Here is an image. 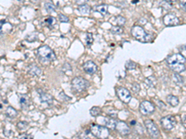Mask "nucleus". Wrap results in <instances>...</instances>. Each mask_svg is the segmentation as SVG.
<instances>
[{
	"label": "nucleus",
	"instance_id": "1",
	"mask_svg": "<svg viewBox=\"0 0 186 139\" xmlns=\"http://www.w3.org/2000/svg\"><path fill=\"white\" fill-rule=\"evenodd\" d=\"M185 56L182 54H174L166 59L169 67L176 73H180L185 71Z\"/></svg>",
	"mask_w": 186,
	"mask_h": 139
},
{
	"label": "nucleus",
	"instance_id": "2",
	"mask_svg": "<svg viewBox=\"0 0 186 139\" xmlns=\"http://www.w3.org/2000/svg\"><path fill=\"white\" fill-rule=\"evenodd\" d=\"M37 54H38V59L44 64H47L49 63V62H51L56 59V55L54 53V51L47 45L40 46L39 48H38Z\"/></svg>",
	"mask_w": 186,
	"mask_h": 139
},
{
	"label": "nucleus",
	"instance_id": "3",
	"mask_svg": "<svg viewBox=\"0 0 186 139\" xmlns=\"http://www.w3.org/2000/svg\"><path fill=\"white\" fill-rule=\"evenodd\" d=\"M131 35L136 40L140 41L141 43H149L152 41L153 37L148 33L145 32V30L142 27L136 25L133 26L131 29Z\"/></svg>",
	"mask_w": 186,
	"mask_h": 139
},
{
	"label": "nucleus",
	"instance_id": "4",
	"mask_svg": "<svg viewBox=\"0 0 186 139\" xmlns=\"http://www.w3.org/2000/svg\"><path fill=\"white\" fill-rule=\"evenodd\" d=\"M90 133H92L94 136L98 138H103L105 139L110 136V131L107 127L98 125V124H92L91 129H90Z\"/></svg>",
	"mask_w": 186,
	"mask_h": 139
},
{
	"label": "nucleus",
	"instance_id": "5",
	"mask_svg": "<svg viewBox=\"0 0 186 139\" xmlns=\"http://www.w3.org/2000/svg\"><path fill=\"white\" fill-rule=\"evenodd\" d=\"M88 86L89 83L82 77H75L72 80V88L75 92H83L88 88Z\"/></svg>",
	"mask_w": 186,
	"mask_h": 139
},
{
	"label": "nucleus",
	"instance_id": "6",
	"mask_svg": "<svg viewBox=\"0 0 186 139\" xmlns=\"http://www.w3.org/2000/svg\"><path fill=\"white\" fill-rule=\"evenodd\" d=\"M144 125H145V128L147 132H148V133L150 135V136L154 137V138H157L159 137L160 136V133H159V130L158 128H157V126L155 125V123L151 121V120H146V121L144 122Z\"/></svg>",
	"mask_w": 186,
	"mask_h": 139
},
{
	"label": "nucleus",
	"instance_id": "7",
	"mask_svg": "<svg viewBox=\"0 0 186 139\" xmlns=\"http://www.w3.org/2000/svg\"><path fill=\"white\" fill-rule=\"evenodd\" d=\"M160 122H161L162 127H163L165 130L169 131V130H172V129L175 127L176 119L174 116H172V115H169V116L162 118L160 120Z\"/></svg>",
	"mask_w": 186,
	"mask_h": 139
},
{
	"label": "nucleus",
	"instance_id": "8",
	"mask_svg": "<svg viewBox=\"0 0 186 139\" xmlns=\"http://www.w3.org/2000/svg\"><path fill=\"white\" fill-rule=\"evenodd\" d=\"M116 94L121 101H123L124 103H128L132 98L130 91L124 87H118L116 89Z\"/></svg>",
	"mask_w": 186,
	"mask_h": 139
},
{
	"label": "nucleus",
	"instance_id": "9",
	"mask_svg": "<svg viewBox=\"0 0 186 139\" xmlns=\"http://www.w3.org/2000/svg\"><path fill=\"white\" fill-rule=\"evenodd\" d=\"M140 111L144 115H149L155 111V105L150 101L144 100L140 105Z\"/></svg>",
	"mask_w": 186,
	"mask_h": 139
},
{
	"label": "nucleus",
	"instance_id": "10",
	"mask_svg": "<svg viewBox=\"0 0 186 139\" xmlns=\"http://www.w3.org/2000/svg\"><path fill=\"white\" fill-rule=\"evenodd\" d=\"M164 23L166 26H175L180 24V20L177 16H175L174 14L169 13L164 17Z\"/></svg>",
	"mask_w": 186,
	"mask_h": 139
},
{
	"label": "nucleus",
	"instance_id": "11",
	"mask_svg": "<svg viewBox=\"0 0 186 139\" xmlns=\"http://www.w3.org/2000/svg\"><path fill=\"white\" fill-rule=\"evenodd\" d=\"M114 130H116L118 133H120L122 136H127V135H130V127H128L127 124L124 122H117Z\"/></svg>",
	"mask_w": 186,
	"mask_h": 139
},
{
	"label": "nucleus",
	"instance_id": "12",
	"mask_svg": "<svg viewBox=\"0 0 186 139\" xmlns=\"http://www.w3.org/2000/svg\"><path fill=\"white\" fill-rule=\"evenodd\" d=\"M37 92L39 93V98H40L41 102L47 103L49 105H52V103H53V98H52V95L50 94L47 93L43 90H40V89H37Z\"/></svg>",
	"mask_w": 186,
	"mask_h": 139
},
{
	"label": "nucleus",
	"instance_id": "13",
	"mask_svg": "<svg viewBox=\"0 0 186 139\" xmlns=\"http://www.w3.org/2000/svg\"><path fill=\"white\" fill-rule=\"evenodd\" d=\"M97 70H98V67L92 60H88L87 62H85L84 71L88 74H94L97 71Z\"/></svg>",
	"mask_w": 186,
	"mask_h": 139
},
{
	"label": "nucleus",
	"instance_id": "14",
	"mask_svg": "<svg viewBox=\"0 0 186 139\" xmlns=\"http://www.w3.org/2000/svg\"><path fill=\"white\" fill-rule=\"evenodd\" d=\"M28 73L32 75H34V76H40L42 74V71L38 68L37 66L32 64L28 67Z\"/></svg>",
	"mask_w": 186,
	"mask_h": 139
},
{
	"label": "nucleus",
	"instance_id": "15",
	"mask_svg": "<svg viewBox=\"0 0 186 139\" xmlns=\"http://www.w3.org/2000/svg\"><path fill=\"white\" fill-rule=\"evenodd\" d=\"M104 121H105V126L109 130H114V129H116L117 122L114 118H106Z\"/></svg>",
	"mask_w": 186,
	"mask_h": 139
},
{
	"label": "nucleus",
	"instance_id": "16",
	"mask_svg": "<svg viewBox=\"0 0 186 139\" xmlns=\"http://www.w3.org/2000/svg\"><path fill=\"white\" fill-rule=\"evenodd\" d=\"M78 11L81 15H88L90 13V7L87 4H84V5H80L78 6Z\"/></svg>",
	"mask_w": 186,
	"mask_h": 139
},
{
	"label": "nucleus",
	"instance_id": "17",
	"mask_svg": "<svg viewBox=\"0 0 186 139\" xmlns=\"http://www.w3.org/2000/svg\"><path fill=\"white\" fill-rule=\"evenodd\" d=\"M166 101H168L171 106L172 107H176L179 105V98L177 97H175L173 95H169L168 97H166Z\"/></svg>",
	"mask_w": 186,
	"mask_h": 139
},
{
	"label": "nucleus",
	"instance_id": "18",
	"mask_svg": "<svg viewBox=\"0 0 186 139\" xmlns=\"http://www.w3.org/2000/svg\"><path fill=\"white\" fill-rule=\"evenodd\" d=\"M95 9H96L97 12L101 13L102 16H105L106 14L108 13V7H107V5H105V4L99 5V6H97L96 8H95Z\"/></svg>",
	"mask_w": 186,
	"mask_h": 139
},
{
	"label": "nucleus",
	"instance_id": "19",
	"mask_svg": "<svg viewBox=\"0 0 186 139\" xmlns=\"http://www.w3.org/2000/svg\"><path fill=\"white\" fill-rule=\"evenodd\" d=\"M28 104H29V102H28V98L26 95H20V105L22 109H26L28 108Z\"/></svg>",
	"mask_w": 186,
	"mask_h": 139
},
{
	"label": "nucleus",
	"instance_id": "20",
	"mask_svg": "<svg viewBox=\"0 0 186 139\" xmlns=\"http://www.w3.org/2000/svg\"><path fill=\"white\" fill-rule=\"evenodd\" d=\"M6 115L9 118H15L17 116V111L12 107H8L6 109Z\"/></svg>",
	"mask_w": 186,
	"mask_h": 139
},
{
	"label": "nucleus",
	"instance_id": "21",
	"mask_svg": "<svg viewBox=\"0 0 186 139\" xmlns=\"http://www.w3.org/2000/svg\"><path fill=\"white\" fill-rule=\"evenodd\" d=\"M45 22L47 24V26H49L51 28H54L55 26H57V21H56V19L53 17H49L47 18L45 20Z\"/></svg>",
	"mask_w": 186,
	"mask_h": 139
},
{
	"label": "nucleus",
	"instance_id": "22",
	"mask_svg": "<svg viewBox=\"0 0 186 139\" xmlns=\"http://www.w3.org/2000/svg\"><path fill=\"white\" fill-rule=\"evenodd\" d=\"M173 79H174V82L179 84V85H183L184 84V80L183 78L182 77V76L180 75V73H174L173 74Z\"/></svg>",
	"mask_w": 186,
	"mask_h": 139
},
{
	"label": "nucleus",
	"instance_id": "23",
	"mask_svg": "<svg viewBox=\"0 0 186 139\" xmlns=\"http://www.w3.org/2000/svg\"><path fill=\"white\" fill-rule=\"evenodd\" d=\"M124 32L123 28L120 26H114L111 28V33L113 35H122Z\"/></svg>",
	"mask_w": 186,
	"mask_h": 139
},
{
	"label": "nucleus",
	"instance_id": "24",
	"mask_svg": "<svg viewBox=\"0 0 186 139\" xmlns=\"http://www.w3.org/2000/svg\"><path fill=\"white\" fill-rule=\"evenodd\" d=\"M45 8H46V10L49 12V13H52V12H54L55 11V6L53 4H52L51 2H47L45 4Z\"/></svg>",
	"mask_w": 186,
	"mask_h": 139
},
{
	"label": "nucleus",
	"instance_id": "25",
	"mask_svg": "<svg viewBox=\"0 0 186 139\" xmlns=\"http://www.w3.org/2000/svg\"><path fill=\"white\" fill-rule=\"evenodd\" d=\"M145 83L148 84L150 87H155V86L156 85L157 82H156V79L155 77H149V78H147L146 81H145Z\"/></svg>",
	"mask_w": 186,
	"mask_h": 139
},
{
	"label": "nucleus",
	"instance_id": "26",
	"mask_svg": "<svg viewBox=\"0 0 186 139\" xmlns=\"http://www.w3.org/2000/svg\"><path fill=\"white\" fill-rule=\"evenodd\" d=\"M37 38H38L37 33H29V35H28L26 36V40H27L28 42L32 43V42H34V41H36Z\"/></svg>",
	"mask_w": 186,
	"mask_h": 139
},
{
	"label": "nucleus",
	"instance_id": "27",
	"mask_svg": "<svg viewBox=\"0 0 186 139\" xmlns=\"http://www.w3.org/2000/svg\"><path fill=\"white\" fill-rule=\"evenodd\" d=\"M102 112V109H100L99 107H93L91 109H90V114L92 115L94 117H97L99 116V114Z\"/></svg>",
	"mask_w": 186,
	"mask_h": 139
},
{
	"label": "nucleus",
	"instance_id": "28",
	"mask_svg": "<svg viewBox=\"0 0 186 139\" xmlns=\"http://www.w3.org/2000/svg\"><path fill=\"white\" fill-rule=\"evenodd\" d=\"M94 41V38H93V35H91V33H88L87 36H86V45H87L88 46H91V44L93 43Z\"/></svg>",
	"mask_w": 186,
	"mask_h": 139
},
{
	"label": "nucleus",
	"instance_id": "29",
	"mask_svg": "<svg viewBox=\"0 0 186 139\" xmlns=\"http://www.w3.org/2000/svg\"><path fill=\"white\" fill-rule=\"evenodd\" d=\"M106 111H107V114L109 115V116H111L112 118H116V116H117V111H116L114 109L108 108Z\"/></svg>",
	"mask_w": 186,
	"mask_h": 139
},
{
	"label": "nucleus",
	"instance_id": "30",
	"mask_svg": "<svg viewBox=\"0 0 186 139\" xmlns=\"http://www.w3.org/2000/svg\"><path fill=\"white\" fill-rule=\"evenodd\" d=\"M28 126H29V124H28L27 122H18V124H17V127L22 131L25 130L26 128H28Z\"/></svg>",
	"mask_w": 186,
	"mask_h": 139
},
{
	"label": "nucleus",
	"instance_id": "31",
	"mask_svg": "<svg viewBox=\"0 0 186 139\" xmlns=\"http://www.w3.org/2000/svg\"><path fill=\"white\" fill-rule=\"evenodd\" d=\"M126 68L127 70H134L136 68V63H135V62L131 61V60H128V61H127V63H126Z\"/></svg>",
	"mask_w": 186,
	"mask_h": 139
},
{
	"label": "nucleus",
	"instance_id": "32",
	"mask_svg": "<svg viewBox=\"0 0 186 139\" xmlns=\"http://www.w3.org/2000/svg\"><path fill=\"white\" fill-rule=\"evenodd\" d=\"M116 22L119 26H123L126 23V18H124L122 16H118L116 18Z\"/></svg>",
	"mask_w": 186,
	"mask_h": 139
},
{
	"label": "nucleus",
	"instance_id": "33",
	"mask_svg": "<svg viewBox=\"0 0 186 139\" xmlns=\"http://www.w3.org/2000/svg\"><path fill=\"white\" fill-rule=\"evenodd\" d=\"M63 70L64 71V73H66L67 74L72 73V67H71L68 63H65L63 67Z\"/></svg>",
	"mask_w": 186,
	"mask_h": 139
},
{
	"label": "nucleus",
	"instance_id": "34",
	"mask_svg": "<svg viewBox=\"0 0 186 139\" xmlns=\"http://www.w3.org/2000/svg\"><path fill=\"white\" fill-rule=\"evenodd\" d=\"M58 20L61 22H69V18L67 16L63 15V14H60L59 17H58Z\"/></svg>",
	"mask_w": 186,
	"mask_h": 139
},
{
	"label": "nucleus",
	"instance_id": "35",
	"mask_svg": "<svg viewBox=\"0 0 186 139\" xmlns=\"http://www.w3.org/2000/svg\"><path fill=\"white\" fill-rule=\"evenodd\" d=\"M60 98H61V99H63V101H69V100H71V98L67 97V95H65V93H63V92H61L60 94Z\"/></svg>",
	"mask_w": 186,
	"mask_h": 139
},
{
	"label": "nucleus",
	"instance_id": "36",
	"mask_svg": "<svg viewBox=\"0 0 186 139\" xmlns=\"http://www.w3.org/2000/svg\"><path fill=\"white\" fill-rule=\"evenodd\" d=\"M132 89L133 91H134L135 93H138L140 91V84H133V86H132Z\"/></svg>",
	"mask_w": 186,
	"mask_h": 139
},
{
	"label": "nucleus",
	"instance_id": "37",
	"mask_svg": "<svg viewBox=\"0 0 186 139\" xmlns=\"http://www.w3.org/2000/svg\"><path fill=\"white\" fill-rule=\"evenodd\" d=\"M76 4L80 6V5H84V4H87L88 2V0H75Z\"/></svg>",
	"mask_w": 186,
	"mask_h": 139
},
{
	"label": "nucleus",
	"instance_id": "38",
	"mask_svg": "<svg viewBox=\"0 0 186 139\" xmlns=\"http://www.w3.org/2000/svg\"><path fill=\"white\" fill-rule=\"evenodd\" d=\"M185 2H186V0H180V7L183 8L184 11H185Z\"/></svg>",
	"mask_w": 186,
	"mask_h": 139
},
{
	"label": "nucleus",
	"instance_id": "39",
	"mask_svg": "<svg viewBox=\"0 0 186 139\" xmlns=\"http://www.w3.org/2000/svg\"><path fill=\"white\" fill-rule=\"evenodd\" d=\"M19 137H20V138H22V139H25V138H32V136H30V135H26V133H24V135H22V136H20Z\"/></svg>",
	"mask_w": 186,
	"mask_h": 139
},
{
	"label": "nucleus",
	"instance_id": "40",
	"mask_svg": "<svg viewBox=\"0 0 186 139\" xmlns=\"http://www.w3.org/2000/svg\"><path fill=\"white\" fill-rule=\"evenodd\" d=\"M157 105H158V107L160 108H162V109H165V105L163 104V103H162L161 101H157Z\"/></svg>",
	"mask_w": 186,
	"mask_h": 139
},
{
	"label": "nucleus",
	"instance_id": "41",
	"mask_svg": "<svg viewBox=\"0 0 186 139\" xmlns=\"http://www.w3.org/2000/svg\"><path fill=\"white\" fill-rule=\"evenodd\" d=\"M130 124H131V125H135V124H136V122H135V121H132V122H130Z\"/></svg>",
	"mask_w": 186,
	"mask_h": 139
},
{
	"label": "nucleus",
	"instance_id": "42",
	"mask_svg": "<svg viewBox=\"0 0 186 139\" xmlns=\"http://www.w3.org/2000/svg\"><path fill=\"white\" fill-rule=\"evenodd\" d=\"M183 124H184V126H185V114L183 115Z\"/></svg>",
	"mask_w": 186,
	"mask_h": 139
},
{
	"label": "nucleus",
	"instance_id": "43",
	"mask_svg": "<svg viewBox=\"0 0 186 139\" xmlns=\"http://www.w3.org/2000/svg\"><path fill=\"white\" fill-rule=\"evenodd\" d=\"M166 1H169V2H174V1H176V0H166Z\"/></svg>",
	"mask_w": 186,
	"mask_h": 139
},
{
	"label": "nucleus",
	"instance_id": "44",
	"mask_svg": "<svg viewBox=\"0 0 186 139\" xmlns=\"http://www.w3.org/2000/svg\"><path fill=\"white\" fill-rule=\"evenodd\" d=\"M2 33H3V32H2V29H1V28H0V35H2Z\"/></svg>",
	"mask_w": 186,
	"mask_h": 139
},
{
	"label": "nucleus",
	"instance_id": "45",
	"mask_svg": "<svg viewBox=\"0 0 186 139\" xmlns=\"http://www.w3.org/2000/svg\"><path fill=\"white\" fill-rule=\"evenodd\" d=\"M19 1H22V0H19Z\"/></svg>",
	"mask_w": 186,
	"mask_h": 139
}]
</instances>
